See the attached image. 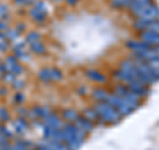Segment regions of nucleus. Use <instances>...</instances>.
Returning <instances> with one entry per match:
<instances>
[{
	"label": "nucleus",
	"instance_id": "9",
	"mask_svg": "<svg viewBox=\"0 0 159 150\" xmlns=\"http://www.w3.org/2000/svg\"><path fill=\"white\" fill-rule=\"evenodd\" d=\"M82 116L85 117L86 120H89V121H92L94 125H102V126H105V125L102 124V121L99 120V117H98V114H97V112L94 110L93 108H85L82 110Z\"/></svg>",
	"mask_w": 159,
	"mask_h": 150
},
{
	"label": "nucleus",
	"instance_id": "7",
	"mask_svg": "<svg viewBox=\"0 0 159 150\" xmlns=\"http://www.w3.org/2000/svg\"><path fill=\"white\" fill-rule=\"evenodd\" d=\"M43 121H44V125H48V126H52L54 129H61L64 126V124H65V122H62L61 120H60V117L54 112H52L49 116L44 117Z\"/></svg>",
	"mask_w": 159,
	"mask_h": 150
},
{
	"label": "nucleus",
	"instance_id": "35",
	"mask_svg": "<svg viewBox=\"0 0 159 150\" xmlns=\"http://www.w3.org/2000/svg\"><path fill=\"white\" fill-rule=\"evenodd\" d=\"M65 2L69 4V6H76V4L80 2V0H65Z\"/></svg>",
	"mask_w": 159,
	"mask_h": 150
},
{
	"label": "nucleus",
	"instance_id": "27",
	"mask_svg": "<svg viewBox=\"0 0 159 150\" xmlns=\"http://www.w3.org/2000/svg\"><path fill=\"white\" fill-rule=\"evenodd\" d=\"M0 121L2 122L9 121V113L6 110V108H0Z\"/></svg>",
	"mask_w": 159,
	"mask_h": 150
},
{
	"label": "nucleus",
	"instance_id": "5",
	"mask_svg": "<svg viewBox=\"0 0 159 150\" xmlns=\"http://www.w3.org/2000/svg\"><path fill=\"white\" fill-rule=\"evenodd\" d=\"M139 40L150 44L151 47H158L159 45V32H151V31H145L139 33Z\"/></svg>",
	"mask_w": 159,
	"mask_h": 150
},
{
	"label": "nucleus",
	"instance_id": "6",
	"mask_svg": "<svg viewBox=\"0 0 159 150\" xmlns=\"http://www.w3.org/2000/svg\"><path fill=\"white\" fill-rule=\"evenodd\" d=\"M151 4H154V0H131L130 6H129V9H130L131 15L134 16L137 12H139L141 9L146 8L148 6H151Z\"/></svg>",
	"mask_w": 159,
	"mask_h": 150
},
{
	"label": "nucleus",
	"instance_id": "13",
	"mask_svg": "<svg viewBox=\"0 0 159 150\" xmlns=\"http://www.w3.org/2000/svg\"><path fill=\"white\" fill-rule=\"evenodd\" d=\"M113 77L116 78V80H118V81H122V82H126V84L131 82L133 80H135V78H133L130 74L122 72L121 69H117V71H114V72H113Z\"/></svg>",
	"mask_w": 159,
	"mask_h": 150
},
{
	"label": "nucleus",
	"instance_id": "32",
	"mask_svg": "<svg viewBox=\"0 0 159 150\" xmlns=\"http://www.w3.org/2000/svg\"><path fill=\"white\" fill-rule=\"evenodd\" d=\"M7 29H8L7 23L3 21V20H0V32H2V31H7Z\"/></svg>",
	"mask_w": 159,
	"mask_h": 150
},
{
	"label": "nucleus",
	"instance_id": "33",
	"mask_svg": "<svg viewBox=\"0 0 159 150\" xmlns=\"http://www.w3.org/2000/svg\"><path fill=\"white\" fill-rule=\"evenodd\" d=\"M77 93L81 94V96H84V94H86V87H80L77 89Z\"/></svg>",
	"mask_w": 159,
	"mask_h": 150
},
{
	"label": "nucleus",
	"instance_id": "17",
	"mask_svg": "<svg viewBox=\"0 0 159 150\" xmlns=\"http://www.w3.org/2000/svg\"><path fill=\"white\" fill-rule=\"evenodd\" d=\"M37 77L40 81H43V82H49V81H52V78H51V69L49 68H43V69H40L39 73H37Z\"/></svg>",
	"mask_w": 159,
	"mask_h": 150
},
{
	"label": "nucleus",
	"instance_id": "10",
	"mask_svg": "<svg viewBox=\"0 0 159 150\" xmlns=\"http://www.w3.org/2000/svg\"><path fill=\"white\" fill-rule=\"evenodd\" d=\"M126 47L127 48H130L133 53L134 52H139V51H143V49H148V48H151L150 44H147L145 41H137V40H129V41H126Z\"/></svg>",
	"mask_w": 159,
	"mask_h": 150
},
{
	"label": "nucleus",
	"instance_id": "4",
	"mask_svg": "<svg viewBox=\"0 0 159 150\" xmlns=\"http://www.w3.org/2000/svg\"><path fill=\"white\" fill-rule=\"evenodd\" d=\"M119 69H121L122 72L130 74L133 78L138 80V71H137V68H135V63H134L131 59L122 60V61L119 63Z\"/></svg>",
	"mask_w": 159,
	"mask_h": 150
},
{
	"label": "nucleus",
	"instance_id": "1",
	"mask_svg": "<svg viewBox=\"0 0 159 150\" xmlns=\"http://www.w3.org/2000/svg\"><path fill=\"white\" fill-rule=\"evenodd\" d=\"M93 109L97 112L98 117L103 125H117L122 120V116L117 112V109L113 108L111 105H109L106 101L96 102L93 105Z\"/></svg>",
	"mask_w": 159,
	"mask_h": 150
},
{
	"label": "nucleus",
	"instance_id": "28",
	"mask_svg": "<svg viewBox=\"0 0 159 150\" xmlns=\"http://www.w3.org/2000/svg\"><path fill=\"white\" fill-rule=\"evenodd\" d=\"M148 67H150L151 69H154V71H159V57H155L150 60V61H147Z\"/></svg>",
	"mask_w": 159,
	"mask_h": 150
},
{
	"label": "nucleus",
	"instance_id": "29",
	"mask_svg": "<svg viewBox=\"0 0 159 150\" xmlns=\"http://www.w3.org/2000/svg\"><path fill=\"white\" fill-rule=\"evenodd\" d=\"M12 85H13V88L15 89H17V91H21V89L25 87V82H24V80H19L17 77H16V80L12 82Z\"/></svg>",
	"mask_w": 159,
	"mask_h": 150
},
{
	"label": "nucleus",
	"instance_id": "8",
	"mask_svg": "<svg viewBox=\"0 0 159 150\" xmlns=\"http://www.w3.org/2000/svg\"><path fill=\"white\" fill-rule=\"evenodd\" d=\"M86 74V77L89 80H92V81L94 82H98V84H105L106 82V76L103 74L102 72H99L97 71V69H88V71L85 72Z\"/></svg>",
	"mask_w": 159,
	"mask_h": 150
},
{
	"label": "nucleus",
	"instance_id": "36",
	"mask_svg": "<svg viewBox=\"0 0 159 150\" xmlns=\"http://www.w3.org/2000/svg\"><path fill=\"white\" fill-rule=\"evenodd\" d=\"M152 49H154V52H155L157 57H159V45L158 47H152Z\"/></svg>",
	"mask_w": 159,
	"mask_h": 150
},
{
	"label": "nucleus",
	"instance_id": "26",
	"mask_svg": "<svg viewBox=\"0 0 159 150\" xmlns=\"http://www.w3.org/2000/svg\"><path fill=\"white\" fill-rule=\"evenodd\" d=\"M16 77L17 76H15V74L9 73V72H6V73L2 74V78L4 80V81H6V82H11V84L15 81V80H16Z\"/></svg>",
	"mask_w": 159,
	"mask_h": 150
},
{
	"label": "nucleus",
	"instance_id": "12",
	"mask_svg": "<svg viewBox=\"0 0 159 150\" xmlns=\"http://www.w3.org/2000/svg\"><path fill=\"white\" fill-rule=\"evenodd\" d=\"M109 94H110V93H109L106 89H103V88H94L92 91V98L96 102L106 101V98H107Z\"/></svg>",
	"mask_w": 159,
	"mask_h": 150
},
{
	"label": "nucleus",
	"instance_id": "2",
	"mask_svg": "<svg viewBox=\"0 0 159 150\" xmlns=\"http://www.w3.org/2000/svg\"><path fill=\"white\" fill-rule=\"evenodd\" d=\"M135 19H142V20H146V21H151V20H158L159 19V7L157 6L155 3L148 6L146 8L141 9L139 12H137L134 15Z\"/></svg>",
	"mask_w": 159,
	"mask_h": 150
},
{
	"label": "nucleus",
	"instance_id": "34",
	"mask_svg": "<svg viewBox=\"0 0 159 150\" xmlns=\"http://www.w3.org/2000/svg\"><path fill=\"white\" fill-rule=\"evenodd\" d=\"M15 2V4H16V6H25V2H24V0H13Z\"/></svg>",
	"mask_w": 159,
	"mask_h": 150
},
{
	"label": "nucleus",
	"instance_id": "11",
	"mask_svg": "<svg viewBox=\"0 0 159 150\" xmlns=\"http://www.w3.org/2000/svg\"><path fill=\"white\" fill-rule=\"evenodd\" d=\"M73 124L76 125L77 128L84 129V130L88 132V133H90V132L93 130V129H94V124H93L92 121H89V120H86L84 116H78V118H77Z\"/></svg>",
	"mask_w": 159,
	"mask_h": 150
},
{
	"label": "nucleus",
	"instance_id": "19",
	"mask_svg": "<svg viewBox=\"0 0 159 150\" xmlns=\"http://www.w3.org/2000/svg\"><path fill=\"white\" fill-rule=\"evenodd\" d=\"M130 3H131V0H111V2H110V6H111L113 8L122 9V8H129Z\"/></svg>",
	"mask_w": 159,
	"mask_h": 150
},
{
	"label": "nucleus",
	"instance_id": "3",
	"mask_svg": "<svg viewBox=\"0 0 159 150\" xmlns=\"http://www.w3.org/2000/svg\"><path fill=\"white\" fill-rule=\"evenodd\" d=\"M127 88H129L130 92L135 93L141 97H147L148 94L151 93L150 87H148V85H145L142 81H139V80H133L131 82L127 84Z\"/></svg>",
	"mask_w": 159,
	"mask_h": 150
},
{
	"label": "nucleus",
	"instance_id": "30",
	"mask_svg": "<svg viewBox=\"0 0 159 150\" xmlns=\"http://www.w3.org/2000/svg\"><path fill=\"white\" fill-rule=\"evenodd\" d=\"M8 16V8L6 4H0V19L6 20V17Z\"/></svg>",
	"mask_w": 159,
	"mask_h": 150
},
{
	"label": "nucleus",
	"instance_id": "18",
	"mask_svg": "<svg viewBox=\"0 0 159 150\" xmlns=\"http://www.w3.org/2000/svg\"><path fill=\"white\" fill-rule=\"evenodd\" d=\"M29 47H31V51L36 54H44L47 52V48L45 45L41 43V41H36V43H32L29 44Z\"/></svg>",
	"mask_w": 159,
	"mask_h": 150
},
{
	"label": "nucleus",
	"instance_id": "16",
	"mask_svg": "<svg viewBox=\"0 0 159 150\" xmlns=\"http://www.w3.org/2000/svg\"><path fill=\"white\" fill-rule=\"evenodd\" d=\"M28 13H29V16H31L34 21H37V23H44L45 21V19H47V13L40 12V11H37V9H34V8H32Z\"/></svg>",
	"mask_w": 159,
	"mask_h": 150
},
{
	"label": "nucleus",
	"instance_id": "22",
	"mask_svg": "<svg viewBox=\"0 0 159 150\" xmlns=\"http://www.w3.org/2000/svg\"><path fill=\"white\" fill-rule=\"evenodd\" d=\"M3 33H4V36H6L7 40H15V39H17L19 35H20V32L16 28L15 29H7V31H4Z\"/></svg>",
	"mask_w": 159,
	"mask_h": 150
},
{
	"label": "nucleus",
	"instance_id": "37",
	"mask_svg": "<svg viewBox=\"0 0 159 150\" xmlns=\"http://www.w3.org/2000/svg\"><path fill=\"white\" fill-rule=\"evenodd\" d=\"M24 2H25V6H27V4H33L36 0H24Z\"/></svg>",
	"mask_w": 159,
	"mask_h": 150
},
{
	"label": "nucleus",
	"instance_id": "23",
	"mask_svg": "<svg viewBox=\"0 0 159 150\" xmlns=\"http://www.w3.org/2000/svg\"><path fill=\"white\" fill-rule=\"evenodd\" d=\"M146 31H151V32H159V19L158 20H151L147 23Z\"/></svg>",
	"mask_w": 159,
	"mask_h": 150
},
{
	"label": "nucleus",
	"instance_id": "15",
	"mask_svg": "<svg viewBox=\"0 0 159 150\" xmlns=\"http://www.w3.org/2000/svg\"><path fill=\"white\" fill-rule=\"evenodd\" d=\"M12 124H13V126H15V130H17L19 133L25 132V129L28 128V122L24 120V117H19L16 120H13Z\"/></svg>",
	"mask_w": 159,
	"mask_h": 150
},
{
	"label": "nucleus",
	"instance_id": "38",
	"mask_svg": "<svg viewBox=\"0 0 159 150\" xmlns=\"http://www.w3.org/2000/svg\"><path fill=\"white\" fill-rule=\"evenodd\" d=\"M54 3H60V2H64V0H53Z\"/></svg>",
	"mask_w": 159,
	"mask_h": 150
},
{
	"label": "nucleus",
	"instance_id": "39",
	"mask_svg": "<svg viewBox=\"0 0 159 150\" xmlns=\"http://www.w3.org/2000/svg\"><path fill=\"white\" fill-rule=\"evenodd\" d=\"M0 65H2V63H0Z\"/></svg>",
	"mask_w": 159,
	"mask_h": 150
},
{
	"label": "nucleus",
	"instance_id": "24",
	"mask_svg": "<svg viewBox=\"0 0 159 150\" xmlns=\"http://www.w3.org/2000/svg\"><path fill=\"white\" fill-rule=\"evenodd\" d=\"M51 78L52 81H60L62 78V72L57 68H52L51 69Z\"/></svg>",
	"mask_w": 159,
	"mask_h": 150
},
{
	"label": "nucleus",
	"instance_id": "25",
	"mask_svg": "<svg viewBox=\"0 0 159 150\" xmlns=\"http://www.w3.org/2000/svg\"><path fill=\"white\" fill-rule=\"evenodd\" d=\"M33 8L37 9V11H40V12L47 13V7H45V4H44V2H41V0H36V2H34Z\"/></svg>",
	"mask_w": 159,
	"mask_h": 150
},
{
	"label": "nucleus",
	"instance_id": "31",
	"mask_svg": "<svg viewBox=\"0 0 159 150\" xmlns=\"http://www.w3.org/2000/svg\"><path fill=\"white\" fill-rule=\"evenodd\" d=\"M25 101V96H24L23 93H16L15 94V102L16 104H21Z\"/></svg>",
	"mask_w": 159,
	"mask_h": 150
},
{
	"label": "nucleus",
	"instance_id": "20",
	"mask_svg": "<svg viewBox=\"0 0 159 150\" xmlns=\"http://www.w3.org/2000/svg\"><path fill=\"white\" fill-rule=\"evenodd\" d=\"M127 92H129L127 85L119 84V85H117V87L114 88V92H113V94H116V96H118V97H125Z\"/></svg>",
	"mask_w": 159,
	"mask_h": 150
},
{
	"label": "nucleus",
	"instance_id": "21",
	"mask_svg": "<svg viewBox=\"0 0 159 150\" xmlns=\"http://www.w3.org/2000/svg\"><path fill=\"white\" fill-rule=\"evenodd\" d=\"M40 39H41V35H40L39 32H29V33H27V36H25V43L32 44V43L40 41Z\"/></svg>",
	"mask_w": 159,
	"mask_h": 150
},
{
	"label": "nucleus",
	"instance_id": "14",
	"mask_svg": "<svg viewBox=\"0 0 159 150\" xmlns=\"http://www.w3.org/2000/svg\"><path fill=\"white\" fill-rule=\"evenodd\" d=\"M78 116H80L78 112L74 110V109H72V108L65 109V110L62 112V118L65 120L66 122H74L78 118Z\"/></svg>",
	"mask_w": 159,
	"mask_h": 150
}]
</instances>
